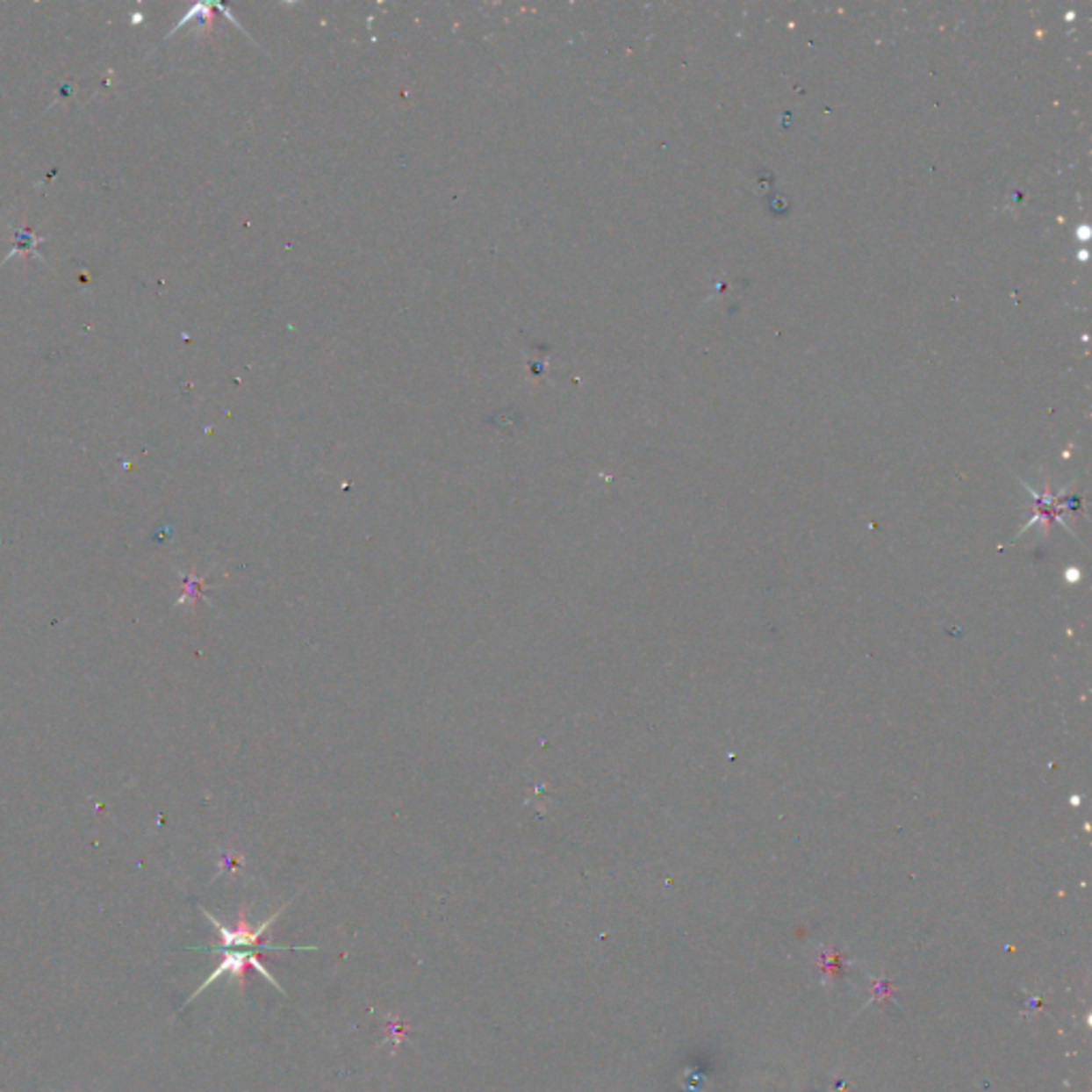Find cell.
I'll use <instances>...</instances> for the list:
<instances>
[{
    "label": "cell",
    "instance_id": "cell-1",
    "mask_svg": "<svg viewBox=\"0 0 1092 1092\" xmlns=\"http://www.w3.org/2000/svg\"><path fill=\"white\" fill-rule=\"evenodd\" d=\"M284 909H286V907H282L280 911L273 913L271 917H267V920L262 922L261 926H256V928H252V926H250V922H248V917H246V907H243L241 913H240V917H237L235 926H225V924H222L220 920H218V917H213L210 911L203 909V913H205L207 920H210V922H212V926L216 928V930H218V937H220V945H212V947H190V950H197V952H210V954H216V952H220V950H240V947H256V950H265V952H269V950H273V952H289V950L314 952V950H319V947H316V945H305V947H284V945H267V943H265V945H262L261 941H262V937H265V932L269 930V928L273 926V922H276L277 917H280V913L284 911Z\"/></svg>",
    "mask_w": 1092,
    "mask_h": 1092
},
{
    "label": "cell",
    "instance_id": "cell-2",
    "mask_svg": "<svg viewBox=\"0 0 1092 1092\" xmlns=\"http://www.w3.org/2000/svg\"><path fill=\"white\" fill-rule=\"evenodd\" d=\"M52 1092H54V1090H52Z\"/></svg>",
    "mask_w": 1092,
    "mask_h": 1092
}]
</instances>
